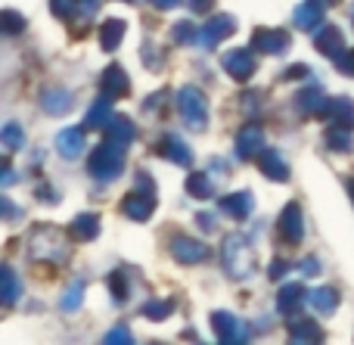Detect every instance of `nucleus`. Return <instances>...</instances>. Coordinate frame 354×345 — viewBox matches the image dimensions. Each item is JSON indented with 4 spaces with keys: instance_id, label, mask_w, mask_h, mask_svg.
I'll return each mask as SVG.
<instances>
[{
    "instance_id": "25",
    "label": "nucleus",
    "mask_w": 354,
    "mask_h": 345,
    "mask_svg": "<svg viewBox=\"0 0 354 345\" xmlns=\"http://www.w3.org/2000/svg\"><path fill=\"white\" fill-rule=\"evenodd\" d=\"M124 31H128V25H124L122 19H106V22L100 25V47H103L106 53H115Z\"/></svg>"
},
{
    "instance_id": "9",
    "label": "nucleus",
    "mask_w": 354,
    "mask_h": 345,
    "mask_svg": "<svg viewBox=\"0 0 354 345\" xmlns=\"http://www.w3.org/2000/svg\"><path fill=\"white\" fill-rule=\"evenodd\" d=\"M277 234L286 243H301V236H305V221H301L299 203H289L286 209L280 212V218H277Z\"/></svg>"
},
{
    "instance_id": "35",
    "label": "nucleus",
    "mask_w": 354,
    "mask_h": 345,
    "mask_svg": "<svg viewBox=\"0 0 354 345\" xmlns=\"http://www.w3.org/2000/svg\"><path fill=\"white\" fill-rule=\"evenodd\" d=\"M3 147L10 149V153H19V149L25 147V137H22V128H19L16 122H10L3 128Z\"/></svg>"
},
{
    "instance_id": "20",
    "label": "nucleus",
    "mask_w": 354,
    "mask_h": 345,
    "mask_svg": "<svg viewBox=\"0 0 354 345\" xmlns=\"http://www.w3.org/2000/svg\"><path fill=\"white\" fill-rule=\"evenodd\" d=\"M72 103H75V97L66 87H47V91L41 93V106L50 115H66V112L72 109Z\"/></svg>"
},
{
    "instance_id": "41",
    "label": "nucleus",
    "mask_w": 354,
    "mask_h": 345,
    "mask_svg": "<svg viewBox=\"0 0 354 345\" xmlns=\"http://www.w3.org/2000/svg\"><path fill=\"white\" fill-rule=\"evenodd\" d=\"M336 66H339V72L354 75V50H348V53H345V56H339V59H336Z\"/></svg>"
},
{
    "instance_id": "11",
    "label": "nucleus",
    "mask_w": 354,
    "mask_h": 345,
    "mask_svg": "<svg viewBox=\"0 0 354 345\" xmlns=\"http://www.w3.org/2000/svg\"><path fill=\"white\" fill-rule=\"evenodd\" d=\"M171 255L180 265H199V261L208 259V246L199 240H193V236L187 234H177L171 240Z\"/></svg>"
},
{
    "instance_id": "24",
    "label": "nucleus",
    "mask_w": 354,
    "mask_h": 345,
    "mask_svg": "<svg viewBox=\"0 0 354 345\" xmlns=\"http://www.w3.org/2000/svg\"><path fill=\"white\" fill-rule=\"evenodd\" d=\"M162 156H165L168 162H174V165H180V168L193 165V153H189V147L174 134H168L165 140H162Z\"/></svg>"
},
{
    "instance_id": "50",
    "label": "nucleus",
    "mask_w": 354,
    "mask_h": 345,
    "mask_svg": "<svg viewBox=\"0 0 354 345\" xmlns=\"http://www.w3.org/2000/svg\"><path fill=\"white\" fill-rule=\"evenodd\" d=\"M0 203H3V215H6V218H16V209H12L10 199H0Z\"/></svg>"
},
{
    "instance_id": "32",
    "label": "nucleus",
    "mask_w": 354,
    "mask_h": 345,
    "mask_svg": "<svg viewBox=\"0 0 354 345\" xmlns=\"http://www.w3.org/2000/svg\"><path fill=\"white\" fill-rule=\"evenodd\" d=\"M171 311H174V299H165V302H149V305H143L140 315L149 317V321H165Z\"/></svg>"
},
{
    "instance_id": "46",
    "label": "nucleus",
    "mask_w": 354,
    "mask_h": 345,
    "mask_svg": "<svg viewBox=\"0 0 354 345\" xmlns=\"http://www.w3.org/2000/svg\"><path fill=\"white\" fill-rule=\"evenodd\" d=\"M149 3H153L156 10H171V6H177L180 0H149Z\"/></svg>"
},
{
    "instance_id": "18",
    "label": "nucleus",
    "mask_w": 354,
    "mask_h": 345,
    "mask_svg": "<svg viewBox=\"0 0 354 345\" xmlns=\"http://www.w3.org/2000/svg\"><path fill=\"white\" fill-rule=\"evenodd\" d=\"M84 124L81 128H66L56 134V149H59L62 159H78L84 153Z\"/></svg>"
},
{
    "instance_id": "53",
    "label": "nucleus",
    "mask_w": 354,
    "mask_h": 345,
    "mask_svg": "<svg viewBox=\"0 0 354 345\" xmlns=\"http://www.w3.org/2000/svg\"><path fill=\"white\" fill-rule=\"evenodd\" d=\"M345 187H348V193H351V199H354V180H348V184H345Z\"/></svg>"
},
{
    "instance_id": "4",
    "label": "nucleus",
    "mask_w": 354,
    "mask_h": 345,
    "mask_svg": "<svg viewBox=\"0 0 354 345\" xmlns=\"http://www.w3.org/2000/svg\"><path fill=\"white\" fill-rule=\"evenodd\" d=\"M177 112L193 131H205L208 124V100L199 87H180L177 91Z\"/></svg>"
},
{
    "instance_id": "22",
    "label": "nucleus",
    "mask_w": 354,
    "mask_h": 345,
    "mask_svg": "<svg viewBox=\"0 0 354 345\" xmlns=\"http://www.w3.org/2000/svg\"><path fill=\"white\" fill-rule=\"evenodd\" d=\"M68 236H72L75 243H91L100 236V218L93 215V212H84V215H78L72 221V227H68Z\"/></svg>"
},
{
    "instance_id": "36",
    "label": "nucleus",
    "mask_w": 354,
    "mask_h": 345,
    "mask_svg": "<svg viewBox=\"0 0 354 345\" xmlns=\"http://www.w3.org/2000/svg\"><path fill=\"white\" fill-rule=\"evenodd\" d=\"M109 290H112V299H115V305H122L124 299H128V292H131V286H128V277H124L122 271L109 274Z\"/></svg>"
},
{
    "instance_id": "8",
    "label": "nucleus",
    "mask_w": 354,
    "mask_h": 345,
    "mask_svg": "<svg viewBox=\"0 0 354 345\" xmlns=\"http://www.w3.org/2000/svg\"><path fill=\"white\" fill-rule=\"evenodd\" d=\"M233 31H236V19H233V16H212L199 28V41H196V44L212 50V47H218L221 37H230Z\"/></svg>"
},
{
    "instance_id": "21",
    "label": "nucleus",
    "mask_w": 354,
    "mask_h": 345,
    "mask_svg": "<svg viewBox=\"0 0 354 345\" xmlns=\"http://www.w3.org/2000/svg\"><path fill=\"white\" fill-rule=\"evenodd\" d=\"M258 168H261L270 180H289V165H286V159H283L277 149L264 147L261 153H258Z\"/></svg>"
},
{
    "instance_id": "13",
    "label": "nucleus",
    "mask_w": 354,
    "mask_h": 345,
    "mask_svg": "<svg viewBox=\"0 0 354 345\" xmlns=\"http://www.w3.org/2000/svg\"><path fill=\"white\" fill-rule=\"evenodd\" d=\"M320 118L333 124V128H351L354 131V103L348 97H336V100H326L324 112Z\"/></svg>"
},
{
    "instance_id": "40",
    "label": "nucleus",
    "mask_w": 354,
    "mask_h": 345,
    "mask_svg": "<svg viewBox=\"0 0 354 345\" xmlns=\"http://www.w3.org/2000/svg\"><path fill=\"white\" fill-rule=\"evenodd\" d=\"M286 271H292V261H283V259H277L274 265H270V280H280Z\"/></svg>"
},
{
    "instance_id": "23",
    "label": "nucleus",
    "mask_w": 354,
    "mask_h": 345,
    "mask_svg": "<svg viewBox=\"0 0 354 345\" xmlns=\"http://www.w3.org/2000/svg\"><path fill=\"white\" fill-rule=\"evenodd\" d=\"M326 106V93L320 91L317 84L305 87V91H299V97H295V109L301 112V115H320Z\"/></svg>"
},
{
    "instance_id": "17",
    "label": "nucleus",
    "mask_w": 354,
    "mask_h": 345,
    "mask_svg": "<svg viewBox=\"0 0 354 345\" xmlns=\"http://www.w3.org/2000/svg\"><path fill=\"white\" fill-rule=\"evenodd\" d=\"M305 299H308L305 286H301V283H286L280 290V296H277V311H280L283 317H292V315H299V311H301Z\"/></svg>"
},
{
    "instance_id": "49",
    "label": "nucleus",
    "mask_w": 354,
    "mask_h": 345,
    "mask_svg": "<svg viewBox=\"0 0 354 345\" xmlns=\"http://www.w3.org/2000/svg\"><path fill=\"white\" fill-rule=\"evenodd\" d=\"M299 75H308V68H305V66H292V68L286 72V78H289V81H295Z\"/></svg>"
},
{
    "instance_id": "30",
    "label": "nucleus",
    "mask_w": 354,
    "mask_h": 345,
    "mask_svg": "<svg viewBox=\"0 0 354 345\" xmlns=\"http://www.w3.org/2000/svg\"><path fill=\"white\" fill-rule=\"evenodd\" d=\"M326 147L333 149V153H351L354 149V137H351V128H333L326 131Z\"/></svg>"
},
{
    "instance_id": "34",
    "label": "nucleus",
    "mask_w": 354,
    "mask_h": 345,
    "mask_svg": "<svg viewBox=\"0 0 354 345\" xmlns=\"http://www.w3.org/2000/svg\"><path fill=\"white\" fill-rule=\"evenodd\" d=\"M78 3H81V0H50V10H53L56 19H62V22H72L75 12H78Z\"/></svg>"
},
{
    "instance_id": "55",
    "label": "nucleus",
    "mask_w": 354,
    "mask_h": 345,
    "mask_svg": "<svg viewBox=\"0 0 354 345\" xmlns=\"http://www.w3.org/2000/svg\"><path fill=\"white\" fill-rule=\"evenodd\" d=\"M124 3H134V0H124Z\"/></svg>"
},
{
    "instance_id": "10",
    "label": "nucleus",
    "mask_w": 354,
    "mask_h": 345,
    "mask_svg": "<svg viewBox=\"0 0 354 345\" xmlns=\"http://www.w3.org/2000/svg\"><path fill=\"white\" fill-rule=\"evenodd\" d=\"M221 66H224V72L230 75L233 81H249L252 75H255V56H252L249 50H227V53L221 56Z\"/></svg>"
},
{
    "instance_id": "5",
    "label": "nucleus",
    "mask_w": 354,
    "mask_h": 345,
    "mask_svg": "<svg viewBox=\"0 0 354 345\" xmlns=\"http://www.w3.org/2000/svg\"><path fill=\"white\" fill-rule=\"evenodd\" d=\"M289 44H292V37L283 28H258L255 35H252V50H255V53L283 56L289 50Z\"/></svg>"
},
{
    "instance_id": "44",
    "label": "nucleus",
    "mask_w": 354,
    "mask_h": 345,
    "mask_svg": "<svg viewBox=\"0 0 354 345\" xmlns=\"http://www.w3.org/2000/svg\"><path fill=\"white\" fill-rule=\"evenodd\" d=\"M196 221L202 224V230H205V234L218 230V221H214V215H205V212H202V215H196Z\"/></svg>"
},
{
    "instance_id": "38",
    "label": "nucleus",
    "mask_w": 354,
    "mask_h": 345,
    "mask_svg": "<svg viewBox=\"0 0 354 345\" xmlns=\"http://www.w3.org/2000/svg\"><path fill=\"white\" fill-rule=\"evenodd\" d=\"M3 305H12L19 299V277L12 274V268H3Z\"/></svg>"
},
{
    "instance_id": "42",
    "label": "nucleus",
    "mask_w": 354,
    "mask_h": 345,
    "mask_svg": "<svg viewBox=\"0 0 354 345\" xmlns=\"http://www.w3.org/2000/svg\"><path fill=\"white\" fill-rule=\"evenodd\" d=\"M106 342H131V330L115 327L112 333H106Z\"/></svg>"
},
{
    "instance_id": "15",
    "label": "nucleus",
    "mask_w": 354,
    "mask_h": 345,
    "mask_svg": "<svg viewBox=\"0 0 354 345\" xmlns=\"http://www.w3.org/2000/svg\"><path fill=\"white\" fill-rule=\"evenodd\" d=\"M261 149H264V131L258 124H245L236 134V156L239 159H258Z\"/></svg>"
},
{
    "instance_id": "14",
    "label": "nucleus",
    "mask_w": 354,
    "mask_h": 345,
    "mask_svg": "<svg viewBox=\"0 0 354 345\" xmlns=\"http://www.w3.org/2000/svg\"><path fill=\"white\" fill-rule=\"evenodd\" d=\"M103 140H109V143H115V147H124V149H128L131 143L137 140L134 122H131V118H124V115H112L109 124L103 128Z\"/></svg>"
},
{
    "instance_id": "37",
    "label": "nucleus",
    "mask_w": 354,
    "mask_h": 345,
    "mask_svg": "<svg viewBox=\"0 0 354 345\" xmlns=\"http://www.w3.org/2000/svg\"><path fill=\"white\" fill-rule=\"evenodd\" d=\"M0 28H3L6 35H19V31L25 28V16H19L16 10H3L0 12Z\"/></svg>"
},
{
    "instance_id": "52",
    "label": "nucleus",
    "mask_w": 354,
    "mask_h": 345,
    "mask_svg": "<svg viewBox=\"0 0 354 345\" xmlns=\"http://www.w3.org/2000/svg\"><path fill=\"white\" fill-rule=\"evenodd\" d=\"M81 3H84V12H93L100 6V0H81Z\"/></svg>"
},
{
    "instance_id": "47",
    "label": "nucleus",
    "mask_w": 354,
    "mask_h": 345,
    "mask_svg": "<svg viewBox=\"0 0 354 345\" xmlns=\"http://www.w3.org/2000/svg\"><path fill=\"white\" fill-rule=\"evenodd\" d=\"M10 184H16V174H12L10 162H6V165H3V187H10Z\"/></svg>"
},
{
    "instance_id": "27",
    "label": "nucleus",
    "mask_w": 354,
    "mask_h": 345,
    "mask_svg": "<svg viewBox=\"0 0 354 345\" xmlns=\"http://www.w3.org/2000/svg\"><path fill=\"white\" fill-rule=\"evenodd\" d=\"M109 118H112V100L103 93V97L91 106V112L84 115V128H97L100 131V128H106V124H109Z\"/></svg>"
},
{
    "instance_id": "6",
    "label": "nucleus",
    "mask_w": 354,
    "mask_h": 345,
    "mask_svg": "<svg viewBox=\"0 0 354 345\" xmlns=\"http://www.w3.org/2000/svg\"><path fill=\"white\" fill-rule=\"evenodd\" d=\"M212 327H214V336H218L221 342H245L252 336L249 327H245L243 321H236L230 311H214Z\"/></svg>"
},
{
    "instance_id": "2",
    "label": "nucleus",
    "mask_w": 354,
    "mask_h": 345,
    "mask_svg": "<svg viewBox=\"0 0 354 345\" xmlns=\"http://www.w3.org/2000/svg\"><path fill=\"white\" fill-rule=\"evenodd\" d=\"M31 255H35V259H47V261L62 265V261L68 259V243L59 230L41 224V227L31 234Z\"/></svg>"
},
{
    "instance_id": "19",
    "label": "nucleus",
    "mask_w": 354,
    "mask_h": 345,
    "mask_svg": "<svg viewBox=\"0 0 354 345\" xmlns=\"http://www.w3.org/2000/svg\"><path fill=\"white\" fill-rule=\"evenodd\" d=\"M314 44H317V50L320 53H326L330 59H339V56L345 53V37H342V31H339L336 25H320Z\"/></svg>"
},
{
    "instance_id": "39",
    "label": "nucleus",
    "mask_w": 354,
    "mask_h": 345,
    "mask_svg": "<svg viewBox=\"0 0 354 345\" xmlns=\"http://www.w3.org/2000/svg\"><path fill=\"white\" fill-rule=\"evenodd\" d=\"M81 299H84V283H72L66 292H62L59 308H62V311H75V308L81 305Z\"/></svg>"
},
{
    "instance_id": "33",
    "label": "nucleus",
    "mask_w": 354,
    "mask_h": 345,
    "mask_svg": "<svg viewBox=\"0 0 354 345\" xmlns=\"http://www.w3.org/2000/svg\"><path fill=\"white\" fill-rule=\"evenodd\" d=\"M171 41L174 44H196L199 41V28L193 22H177L171 28Z\"/></svg>"
},
{
    "instance_id": "16",
    "label": "nucleus",
    "mask_w": 354,
    "mask_h": 345,
    "mask_svg": "<svg viewBox=\"0 0 354 345\" xmlns=\"http://www.w3.org/2000/svg\"><path fill=\"white\" fill-rule=\"evenodd\" d=\"M218 209L227 218H233V221H245L252 215V209H255V203H252V193L239 190V193H230V196H221Z\"/></svg>"
},
{
    "instance_id": "51",
    "label": "nucleus",
    "mask_w": 354,
    "mask_h": 345,
    "mask_svg": "<svg viewBox=\"0 0 354 345\" xmlns=\"http://www.w3.org/2000/svg\"><path fill=\"white\" fill-rule=\"evenodd\" d=\"M311 3H314V6H320V10H326V6H336L339 0H311Z\"/></svg>"
},
{
    "instance_id": "48",
    "label": "nucleus",
    "mask_w": 354,
    "mask_h": 345,
    "mask_svg": "<svg viewBox=\"0 0 354 345\" xmlns=\"http://www.w3.org/2000/svg\"><path fill=\"white\" fill-rule=\"evenodd\" d=\"M299 271H305V274H317V261H314V259L301 261V265H299Z\"/></svg>"
},
{
    "instance_id": "7",
    "label": "nucleus",
    "mask_w": 354,
    "mask_h": 345,
    "mask_svg": "<svg viewBox=\"0 0 354 345\" xmlns=\"http://www.w3.org/2000/svg\"><path fill=\"white\" fill-rule=\"evenodd\" d=\"M122 212L131 218V221H147V218L156 212V193L134 187V193H128V196L122 199Z\"/></svg>"
},
{
    "instance_id": "3",
    "label": "nucleus",
    "mask_w": 354,
    "mask_h": 345,
    "mask_svg": "<svg viewBox=\"0 0 354 345\" xmlns=\"http://www.w3.org/2000/svg\"><path fill=\"white\" fill-rule=\"evenodd\" d=\"M221 259H224V271L230 274L233 280H245L252 274V249H249V243H245V236H239V234L227 236Z\"/></svg>"
},
{
    "instance_id": "1",
    "label": "nucleus",
    "mask_w": 354,
    "mask_h": 345,
    "mask_svg": "<svg viewBox=\"0 0 354 345\" xmlns=\"http://www.w3.org/2000/svg\"><path fill=\"white\" fill-rule=\"evenodd\" d=\"M87 168H91V174L97 180H115L118 174L124 171V147H115V143L103 140V147H97L91 153Z\"/></svg>"
},
{
    "instance_id": "28",
    "label": "nucleus",
    "mask_w": 354,
    "mask_h": 345,
    "mask_svg": "<svg viewBox=\"0 0 354 345\" xmlns=\"http://www.w3.org/2000/svg\"><path fill=\"white\" fill-rule=\"evenodd\" d=\"M320 22H324V10H320V6H314L311 0H308V3H299V10H295V25H299L301 31L320 28Z\"/></svg>"
},
{
    "instance_id": "43",
    "label": "nucleus",
    "mask_w": 354,
    "mask_h": 345,
    "mask_svg": "<svg viewBox=\"0 0 354 345\" xmlns=\"http://www.w3.org/2000/svg\"><path fill=\"white\" fill-rule=\"evenodd\" d=\"M156 53H159L156 47H147V50H143V62H147L149 68H159V66H162V59H159Z\"/></svg>"
},
{
    "instance_id": "12",
    "label": "nucleus",
    "mask_w": 354,
    "mask_h": 345,
    "mask_svg": "<svg viewBox=\"0 0 354 345\" xmlns=\"http://www.w3.org/2000/svg\"><path fill=\"white\" fill-rule=\"evenodd\" d=\"M100 91L106 93L109 100H122V97H128L131 93V81H128V72H124L122 66H106V72H103V78H100Z\"/></svg>"
},
{
    "instance_id": "45",
    "label": "nucleus",
    "mask_w": 354,
    "mask_h": 345,
    "mask_svg": "<svg viewBox=\"0 0 354 345\" xmlns=\"http://www.w3.org/2000/svg\"><path fill=\"white\" fill-rule=\"evenodd\" d=\"M214 6V0H189V10L193 12H208Z\"/></svg>"
},
{
    "instance_id": "31",
    "label": "nucleus",
    "mask_w": 354,
    "mask_h": 345,
    "mask_svg": "<svg viewBox=\"0 0 354 345\" xmlns=\"http://www.w3.org/2000/svg\"><path fill=\"white\" fill-rule=\"evenodd\" d=\"M187 193L196 199H212L214 196V184L208 174H189L187 178Z\"/></svg>"
},
{
    "instance_id": "29",
    "label": "nucleus",
    "mask_w": 354,
    "mask_h": 345,
    "mask_svg": "<svg viewBox=\"0 0 354 345\" xmlns=\"http://www.w3.org/2000/svg\"><path fill=\"white\" fill-rule=\"evenodd\" d=\"M289 339L292 342H320L324 339V330H320L314 321H299L289 327Z\"/></svg>"
},
{
    "instance_id": "26",
    "label": "nucleus",
    "mask_w": 354,
    "mask_h": 345,
    "mask_svg": "<svg viewBox=\"0 0 354 345\" xmlns=\"http://www.w3.org/2000/svg\"><path fill=\"white\" fill-rule=\"evenodd\" d=\"M308 302H311V308L317 311V315L330 317V315H336V308H339V292L333 290V286H320V290L308 292Z\"/></svg>"
},
{
    "instance_id": "54",
    "label": "nucleus",
    "mask_w": 354,
    "mask_h": 345,
    "mask_svg": "<svg viewBox=\"0 0 354 345\" xmlns=\"http://www.w3.org/2000/svg\"><path fill=\"white\" fill-rule=\"evenodd\" d=\"M351 19H354V6H351Z\"/></svg>"
}]
</instances>
